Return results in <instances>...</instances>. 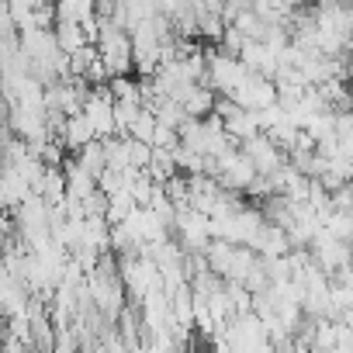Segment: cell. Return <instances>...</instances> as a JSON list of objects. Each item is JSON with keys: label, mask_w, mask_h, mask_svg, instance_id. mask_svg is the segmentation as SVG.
Returning a JSON list of instances; mask_svg holds the SVG:
<instances>
[{"label": "cell", "mask_w": 353, "mask_h": 353, "mask_svg": "<svg viewBox=\"0 0 353 353\" xmlns=\"http://www.w3.org/2000/svg\"><path fill=\"white\" fill-rule=\"evenodd\" d=\"M253 70L243 63V56H232L225 49H212L208 52V83L219 90V94H232Z\"/></svg>", "instance_id": "obj_1"}, {"label": "cell", "mask_w": 353, "mask_h": 353, "mask_svg": "<svg viewBox=\"0 0 353 353\" xmlns=\"http://www.w3.org/2000/svg\"><path fill=\"white\" fill-rule=\"evenodd\" d=\"M236 104H243V108H250V111H263V108H270V104H277L281 101V90H277V80L274 77H267V73H250L232 94H229Z\"/></svg>", "instance_id": "obj_2"}, {"label": "cell", "mask_w": 353, "mask_h": 353, "mask_svg": "<svg viewBox=\"0 0 353 353\" xmlns=\"http://www.w3.org/2000/svg\"><path fill=\"white\" fill-rule=\"evenodd\" d=\"M243 149L250 152V159L256 163V170H260L263 176H274V173L288 163V149H284L281 142H274L267 132H260V135L246 139V142H243Z\"/></svg>", "instance_id": "obj_3"}, {"label": "cell", "mask_w": 353, "mask_h": 353, "mask_svg": "<svg viewBox=\"0 0 353 353\" xmlns=\"http://www.w3.org/2000/svg\"><path fill=\"white\" fill-rule=\"evenodd\" d=\"M253 250H256L260 256H284V253H291V250H294V243H291V236H288V229H284V225L267 222V225H263V232L253 239Z\"/></svg>", "instance_id": "obj_4"}, {"label": "cell", "mask_w": 353, "mask_h": 353, "mask_svg": "<svg viewBox=\"0 0 353 353\" xmlns=\"http://www.w3.org/2000/svg\"><path fill=\"white\" fill-rule=\"evenodd\" d=\"M63 142H66V149L70 152H80L87 142H94L97 139V128H94V121L83 114V111H77V114H70L66 118V125H63V135H59Z\"/></svg>", "instance_id": "obj_5"}, {"label": "cell", "mask_w": 353, "mask_h": 353, "mask_svg": "<svg viewBox=\"0 0 353 353\" xmlns=\"http://www.w3.org/2000/svg\"><path fill=\"white\" fill-rule=\"evenodd\" d=\"M156 128H159V114L156 111H149V108H142V114L135 118V125H132V139H142V142H156Z\"/></svg>", "instance_id": "obj_6"}, {"label": "cell", "mask_w": 353, "mask_h": 353, "mask_svg": "<svg viewBox=\"0 0 353 353\" xmlns=\"http://www.w3.org/2000/svg\"><path fill=\"white\" fill-rule=\"evenodd\" d=\"M246 42H250V39H246V35H243V32H239V28H236V25H229V28H225V35H222V42H219V46H222V49H225V52H232V56H239V52H243V46H246Z\"/></svg>", "instance_id": "obj_7"}, {"label": "cell", "mask_w": 353, "mask_h": 353, "mask_svg": "<svg viewBox=\"0 0 353 353\" xmlns=\"http://www.w3.org/2000/svg\"><path fill=\"white\" fill-rule=\"evenodd\" d=\"M291 4H294V8L301 11V8H315V0H291Z\"/></svg>", "instance_id": "obj_8"}]
</instances>
